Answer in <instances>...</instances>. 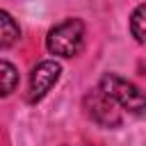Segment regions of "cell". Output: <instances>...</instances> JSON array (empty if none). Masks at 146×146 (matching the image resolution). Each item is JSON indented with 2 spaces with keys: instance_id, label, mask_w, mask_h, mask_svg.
Returning a JSON list of instances; mask_svg holds the SVG:
<instances>
[{
  "instance_id": "5b68a950",
  "label": "cell",
  "mask_w": 146,
  "mask_h": 146,
  "mask_svg": "<svg viewBox=\"0 0 146 146\" xmlns=\"http://www.w3.org/2000/svg\"><path fill=\"white\" fill-rule=\"evenodd\" d=\"M21 36V27L14 21V16L5 9H0V50L11 48Z\"/></svg>"
},
{
  "instance_id": "6da1fadb",
  "label": "cell",
  "mask_w": 146,
  "mask_h": 146,
  "mask_svg": "<svg viewBox=\"0 0 146 146\" xmlns=\"http://www.w3.org/2000/svg\"><path fill=\"white\" fill-rule=\"evenodd\" d=\"M98 87L121 107L128 110L135 116H146V94L130 80H125L119 73H105L98 82Z\"/></svg>"
},
{
  "instance_id": "52a82bcc",
  "label": "cell",
  "mask_w": 146,
  "mask_h": 146,
  "mask_svg": "<svg viewBox=\"0 0 146 146\" xmlns=\"http://www.w3.org/2000/svg\"><path fill=\"white\" fill-rule=\"evenodd\" d=\"M130 34L137 43H146V2L130 14Z\"/></svg>"
},
{
  "instance_id": "7a4b0ae2",
  "label": "cell",
  "mask_w": 146,
  "mask_h": 146,
  "mask_svg": "<svg viewBox=\"0 0 146 146\" xmlns=\"http://www.w3.org/2000/svg\"><path fill=\"white\" fill-rule=\"evenodd\" d=\"M84 46V23L80 18H66L57 23L48 36L46 48L57 57H75Z\"/></svg>"
},
{
  "instance_id": "3957f363",
  "label": "cell",
  "mask_w": 146,
  "mask_h": 146,
  "mask_svg": "<svg viewBox=\"0 0 146 146\" xmlns=\"http://www.w3.org/2000/svg\"><path fill=\"white\" fill-rule=\"evenodd\" d=\"M82 103H84V110H87L89 119L96 121L98 125H103V128H119L121 125V121H123L121 119V107L100 87L87 91Z\"/></svg>"
},
{
  "instance_id": "277c9868",
  "label": "cell",
  "mask_w": 146,
  "mask_h": 146,
  "mask_svg": "<svg viewBox=\"0 0 146 146\" xmlns=\"http://www.w3.org/2000/svg\"><path fill=\"white\" fill-rule=\"evenodd\" d=\"M62 75V66L55 59H43L39 62L32 73H30V84H27V103H39L48 96V91L57 84Z\"/></svg>"
},
{
  "instance_id": "8992f818",
  "label": "cell",
  "mask_w": 146,
  "mask_h": 146,
  "mask_svg": "<svg viewBox=\"0 0 146 146\" xmlns=\"http://www.w3.org/2000/svg\"><path fill=\"white\" fill-rule=\"evenodd\" d=\"M16 87H18V68L11 62L0 59V98L16 91Z\"/></svg>"
}]
</instances>
